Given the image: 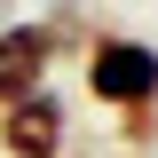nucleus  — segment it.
I'll list each match as a JSON object with an SVG mask.
<instances>
[{"label":"nucleus","instance_id":"7ed1b4c3","mask_svg":"<svg viewBox=\"0 0 158 158\" xmlns=\"http://www.w3.org/2000/svg\"><path fill=\"white\" fill-rule=\"evenodd\" d=\"M63 150H71V111L56 87L0 111V158H63Z\"/></svg>","mask_w":158,"mask_h":158},{"label":"nucleus","instance_id":"f03ea898","mask_svg":"<svg viewBox=\"0 0 158 158\" xmlns=\"http://www.w3.org/2000/svg\"><path fill=\"white\" fill-rule=\"evenodd\" d=\"M56 32H48V16H16V24H0V111L24 95H40L48 87V71H56Z\"/></svg>","mask_w":158,"mask_h":158},{"label":"nucleus","instance_id":"f257e3e1","mask_svg":"<svg viewBox=\"0 0 158 158\" xmlns=\"http://www.w3.org/2000/svg\"><path fill=\"white\" fill-rule=\"evenodd\" d=\"M79 87H87V103L95 111H142V103H158V48L135 32H95L87 40V56H79Z\"/></svg>","mask_w":158,"mask_h":158},{"label":"nucleus","instance_id":"20e7f679","mask_svg":"<svg viewBox=\"0 0 158 158\" xmlns=\"http://www.w3.org/2000/svg\"><path fill=\"white\" fill-rule=\"evenodd\" d=\"M118 142H127V150H150V142H158V103H142V111H118Z\"/></svg>","mask_w":158,"mask_h":158}]
</instances>
